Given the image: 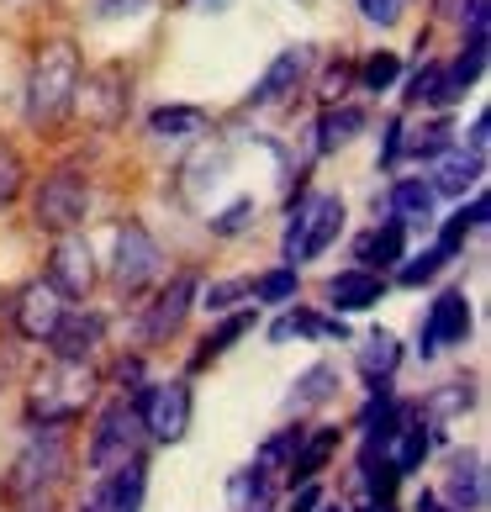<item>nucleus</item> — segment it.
Listing matches in <instances>:
<instances>
[{
	"label": "nucleus",
	"instance_id": "1",
	"mask_svg": "<svg viewBox=\"0 0 491 512\" xmlns=\"http://www.w3.org/2000/svg\"><path fill=\"white\" fill-rule=\"evenodd\" d=\"M74 90H80V53L69 43H48L37 53L32 80H27V122L53 127L74 106Z\"/></svg>",
	"mask_w": 491,
	"mask_h": 512
},
{
	"label": "nucleus",
	"instance_id": "2",
	"mask_svg": "<svg viewBox=\"0 0 491 512\" xmlns=\"http://www.w3.org/2000/svg\"><path fill=\"white\" fill-rule=\"evenodd\" d=\"M338 233H344V201H338V196H301L291 206V222H286V259H291V270L301 259H317Z\"/></svg>",
	"mask_w": 491,
	"mask_h": 512
},
{
	"label": "nucleus",
	"instance_id": "3",
	"mask_svg": "<svg viewBox=\"0 0 491 512\" xmlns=\"http://www.w3.org/2000/svg\"><path fill=\"white\" fill-rule=\"evenodd\" d=\"M96 396V375H90V365H59L48 370L43 381L32 386V423H69V417H80L85 402Z\"/></svg>",
	"mask_w": 491,
	"mask_h": 512
},
{
	"label": "nucleus",
	"instance_id": "4",
	"mask_svg": "<svg viewBox=\"0 0 491 512\" xmlns=\"http://www.w3.org/2000/svg\"><path fill=\"white\" fill-rule=\"evenodd\" d=\"M32 212H37V227H48V233H69V227H80L85 212H90L85 175H74V169L48 175L43 191H37V201H32Z\"/></svg>",
	"mask_w": 491,
	"mask_h": 512
},
{
	"label": "nucleus",
	"instance_id": "5",
	"mask_svg": "<svg viewBox=\"0 0 491 512\" xmlns=\"http://www.w3.org/2000/svg\"><path fill=\"white\" fill-rule=\"evenodd\" d=\"M64 460H69V449H64L59 423H43V433H32V444H27L22 454H16L11 491H16V497H32V491H43L48 481H59Z\"/></svg>",
	"mask_w": 491,
	"mask_h": 512
},
{
	"label": "nucleus",
	"instance_id": "6",
	"mask_svg": "<svg viewBox=\"0 0 491 512\" xmlns=\"http://www.w3.org/2000/svg\"><path fill=\"white\" fill-rule=\"evenodd\" d=\"M132 407H138V423L154 433V439H164V444L185 439V428H191V386H180V381L148 386Z\"/></svg>",
	"mask_w": 491,
	"mask_h": 512
},
{
	"label": "nucleus",
	"instance_id": "7",
	"mask_svg": "<svg viewBox=\"0 0 491 512\" xmlns=\"http://www.w3.org/2000/svg\"><path fill=\"white\" fill-rule=\"evenodd\" d=\"M154 275H159V243L148 238L143 222H122V227H117V264H111L117 291L138 296Z\"/></svg>",
	"mask_w": 491,
	"mask_h": 512
},
{
	"label": "nucleus",
	"instance_id": "8",
	"mask_svg": "<svg viewBox=\"0 0 491 512\" xmlns=\"http://www.w3.org/2000/svg\"><path fill=\"white\" fill-rule=\"evenodd\" d=\"M132 449H138V407H132V402H111L101 412L96 439H90V465H96V470H117V465L132 460Z\"/></svg>",
	"mask_w": 491,
	"mask_h": 512
},
{
	"label": "nucleus",
	"instance_id": "9",
	"mask_svg": "<svg viewBox=\"0 0 491 512\" xmlns=\"http://www.w3.org/2000/svg\"><path fill=\"white\" fill-rule=\"evenodd\" d=\"M196 291H201L196 270H180L175 280H169V286L159 291V301L148 307V317H143V344H164V338H175L185 312H191V301H196Z\"/></svg>",
	"mask_w": 491,
	"mask_h": 512
},
{
	"label": "nucleus",
	"instance_id": "10",
	"mask_svg": "<svg viewBox=\"0 0 491 512\" xmlns=\"http://www.w3.org/2000/svg\"><path fill=\"white\" fill-rule=\"evenodd\" d=\"M48 286L59 291L64 301H85L90 286H96V259H90V243L85 238H59V249L48 259Z\"/></svg>",
	"mask_w": 491,
	"mask_h": 512
},
{
	"label": "nucleus",
	"instance_id": "11",
	"mask_svg": "<svg viewBox=\"0 0 491 512\" xmlns=\"http://www.w3.org/2000/svg\"><path fill=\"white\" fill-rule=\"evenodd\" d=\"M465 333H470V301H465L460 291H444V296L428 307V317H423L418 349H423V359H433L444 344H465Z\"/></svg>",
	"mask_w": 491,
	"mask_h": 512
},
{
	"label": "nucleus",
	"instance_id": "12",
	"mask_svg": "<svg viewBox=\"0 0 491 512\" xmlns=\"http://www.w3.org/2000/svg\"><path fill=\"white\" fill-rule=\"evenodd\" d=\"M101 333H106V322L96 312H64L59 322H53V333H48V349H53L59 365H90Z\"/></svg>",
	"mask_w": 491,
	"mask_h": 512
},
{
	"label": "nucleus",
	"instance_id": "13",
	"mask_svg": "<svg viewBox=\"0 0 491 512\" xmlns=\"http://www.w3.org/2000/svg\"><path fill=\"white\" fill-rule=\"evenodd\" d=\"M11 317H16V328H22L27 338H48V333H53V322L64 317V296L37 280V286H22V291H16Z\"/></svg>",
	"mask_w": 491,
	"mask_h": 512
},
{
	"label": "nucleus",
	"instance_id": "14",
	"mask_svg": "<svg viewBox=\"0 0 491 512\" xmlns=\"http://www.w3.org/2000/svg\"><path fill=\"white\" fill-rule=\"evenodd\" d=\"M307 59H312V53L301 48V43H296V48H286L270 69H264V80L249 90V106H275V101H286L291 90H296V80L307 74Z\"/></svg>",
	"mask_w": 491,
	"mask_h": 512
},
{
	"label": "nucleus",
	"instance_id": "15",
	"mask_svg": "<svg viewBox=\"0 0 491 512\" xmlns=\"http://www.w3.org/2000/svg\"><path fill=\"white\" fill-rule=\"evenodd\" d=\"M143 491H148V465L132 454L127 465L111 470V481H106V491L96 497V507L101 512H143Z\"/></svg>",
	"mask_w": 491,
	"mask_h": 512
},
{
	"label": "nucleus",
	"instance_id": "16",
	"mask_svg": "<svg viewBox=\"0 0 491 512\" xmlns=\"http://www.w3.org/2000/svg\"><path fill=\"white\" fill-rule=\"evenodd\" d=\"M444 491H449V507L455 512H481L486 507V465H481V454H455Z\"/></svg>",
	"mask_w": 491,
	"mask_h": 512
},
{
	"label": "nucleus",
	"instance_id": "17",
	"mask_svg": "<svg viewBox=\"0 0 491 512\" xmlns=\"http://www.w3.org/2000/svg\"><path fill=\"white\" fill-rule=\"evenodd\" d=\"M386 296V275H370V270H344L328 280V301L333 312H365Z\"/></svg>",
	"mask_w": 491,
	"mask_h": 512
},
{
	"label": "nucleus",
	"instance_id": "18",
	"mask_svg": "<svg viewBox=\"0 0 491 512\" xmlns=\"http://www.w3.org/2000/svg\"><path fill=\"white\" fill-rule=\"evenodd\" d=\"M402 243H407V227L402 222H381L375 233H365L360 238V249H354V259H360V270H370V275H386L396 259H402Z\"/></svg>",
	"mask_w": 491,
	"mask_h": 512
},
{
	"label": "nucleus",
	"instance_id": "19",
	"mask_svg": "<svg viewBox=\"0 0 491 512\" xmlns=\"http://www.w3.org/2000/svg\"><path fill=\"white\" fill-rule=\"evenodd\" d=\"M74 101H85V106H101L96 111V122L101 127H111L127 111V90H122V69L111 64V69H101V74H90L85 80V90H74Z\"/></svg>",
	"mask_w": 491,
	"mask_h": 512
},
{
	"label": "nucleus",
	"instance_id": "20",
	"mask_svg": "<svg viewBox=\"0 0 491 512\" xmlns=\"http://www.w3.org/2000/svg\"><path fill=\"white\" fill-rule=\"evenodd\" d=\"M365 127V111L360 106H328L323 122H317V154H333V148H344L360 138Z\"/></svg>",
	"mask_w": 491,
	"mask_h": 512
},
{
	"label": "nucleus",
	"instance_id": "21",
	"mask_svg": "<svg viewBox=\"0 0 491 512\" xmlns=\"http://www.w3.org/2000/svg\"><path fill=\"white\" fill-rule=\"evenodd\" d=\"M391 206H396V222H402V227H428L433 222V185L402 180L391 191Z\"/></svg>",
	"mask_w": 491,
	"mask_h": 512
},
{
	"label": "nucleus",
	"instance_id": "22",
	"mask_svg": "<svg viewBox=\"0 0 491 512\" xmlns=\"http://www.w3.org/2000/svg\"><path fill=\"white\" fill-rule=\"evenodd\" d=\"M333 444H338V428H323V433H312V439H301V449L291 454V486H301V481H312L317 470L328 465V454H333Z\"/></svg>",
	"mask_w": 491,
	"mask_h": 512
},
{
	"label": "nucleus",
	"instance_id": "23",
	"mask_svg": "<svg viewBox=\"0 0 491 512\" xmlns=\"http://www.w3.org/2000/svg\"><path fill=\"white\" fill-rule=\"evenodd\" d=\"M396 359H402V349H396V338H391V333H370L365 344H360V375H365L370 386H381V381H391Z\"/></svg>",
	"mask_w": 491,
	"mask_h": 512
},
{
	"label": "nucleus",
	"instance_id": "24",
	"mask_svg": "<svg viewBox=\"0 0 491 512\" xmlns=\"http://www.w3.org/2000/svg\"><path fill=\"white\" fill-rule=\"evenodd\" d=\"M228 502L233 512H264L270 507V470H238V476L228 481Z\"/></svg>",
	"mask_w": 491,
	"mask_h": 512
},
{
	"label": "nucleus",
	"instance_id": "25",
	"mask_svg": "<svg viewBox=\"0 0 491 512\" xmlns=\"http://www.w3.org/2000/svg\"><path fill=\"white\" fill-rule=\"evenodd\" d=\"M481 180V154H470V148H449L444 164H439V191L444 196H465V185Z\"/></svg>",
	"mask_w": 491,
	"mask_h": 512
},
{
	"label": "nucleus",
	"instance_id": "26",
	"mask_svg": "<svg viewBox=\"0 0 491 512\" xmlns=\"http://www.w3.org/2000/svg\"><path fill=\"white\" fill-rule=\"evenodd\" d=\"M291 333H307V338H344V322L338 317H317V312H291L270 328V344H286Z\"/></svg>",
	"mask_w": 491,
	"mask_h": 512
},
{
	"label": "nucleus",
	"instance_id": "27",
	"mask_svg": "<svg viewBox=\"0 0 491 512\" xmlns=\"http://www.w3.org/2000/svg\"><path fill=\"white\" fill-rule=\"evenodd\" d=\"M148 132L154 138H196V132H206V117L196 106H159L148 117Z\"/></svg>",
	"mask_w": 491,
	"mask_h": 512
},
{
	"label": "nucleus",
	"instance_id": "28",
	"mask_svg": "<svg viewBox=\"0 0 491 512\" xmlns=\"http://www.w3.org/2000/svg\"><path fill=\"white\" fill-rule=\"evenodd\" d=\"M333 386H338V375H333V365H312L307 375L296 381V391H291V412H307V407H323L328 396H333Z\"/></svg>",
	"mask_w": 491,
	"mask_h": 512
},
{
	"label": "nucleus",
	"instance_id": "29",
	"mask_svg": "<svg viewBox=\"0 0 491 512\" xmlns=\"http://www.w3.org/2000/svg\"><path fill=\"white\" fill-rule=\"evenodd\" d=\"M470 227H486V196H476L470 206H460V212L444 222V233H439V254H444V259L460 254V243H465Z\"/></svg>",
	"mask_w": 491,
	"mask_h": 512
},
{
	"label": "nucleus",
	"instance_id": "30",
	"mask_svg": "<svg viewBox=\"0 0 491 512\" xmlns=\"http://www.w3.org/2000/svg\"><path fill=\"white\" fill-rule=\"evenodd\" d=\"M470 402H476V391H470V381H449V386H439L423 402V417L428 423H444V417H460Z\"/></svg>",
	"mask_w": 491,
	"mask_h": 512
},
{
	"label": "nucleus",
	"instance_id": "31",
	"mask_svg": "<svg viewBox=\"0 0 491 512\" xmlns=\"http://www.w3.org/2000/svg\"><path fill=\"white\" fill-rule=\"evenodd\" d=\"M254 328V312H238V317H228V322H222V328L212 333V338H206V349H196V359H191V365L201 370L206 365V359H217V354H228L233 344H238V338L243 333H249Z\"/></svg>",
	"mask_w": 491,
	"mask_h": 512
},
{
	"label": "nucleus",
	"instance_id": "32",
	"mask_svg": "<svg viewBox=\"0 0 491 512\" xmlns=\"http://www.w3.org/2000/svg\"><path fill=\"white\" fill-rule=\"evenodd\" d=\"M449 122H428V127H418L412 138H402V148L412 159H439V154H449Z\"/></svg>",
	"mask_w": 491,
	"mask_h": 512
},
{
	"label": "nucleus",
	"instance_id": "33",
	"mask_svg": "<svg viewBox=\"0 0 491 512\" xmlns=\"http://www.w3.org/2000/svg\"><path fill=\"white\" fill-rule=\"evenodd\" d=\"M301 439H307L301 428H280L275 439L259 449V460H254V465H259V470H280V465H291V454L301 449Z\"/></svg>",
	"mask_w": 491,
	"mask_h": 512
},
{
	"label": "nucleus",
	"instance_id": "34",
	"mask_svg": "<svg viewBox=\"0 0 491 512\" xmlns=\"http://www.w3.org/2000/svg\"><path fill=\"white\" fill-rule=\"evenodd\" d=\"M396 74H402V64H396V53H370V59L360 64V85L381 96V90H391V85H396Z\"/></svg>",
	"mask_w": 491,
	"mask_h": 512
},
{
	"label": "nucleus",
	"instance_id": "35",
	"mask_svg": "<svg viewBox=\"0 0 491 512\" xmlns=\"http://www.w3.org/2000/svg\"><path fill=\"white\" fill-rule=\"evenodd\" d=\"M439 80H444V64H423L418 74L407 80V106H433V96H439Z\"/></svg>",
	"mask_w": 491,
	"mask_h": 512
},
{
	"label": "nucleus",
	"instance_id": "36",
	"mask_svg": "<svg viewBox=\"0 0 491 512\" xmlns=\"http://www.w3.org/2000/svg\"><path fill=\"white\" fill-rule=\"evenodd\" d=\"M249 296H259V301H291L296 296V270H270V275L249 280Z\"/></svg>",
	"mask_w": 491,
	"mask_h": 512
},
{
	"label": "nucleus",
	"instance_id": "37",
	"mask_svg": "<svg viewBox=\"0 0 491 512\" xmlns=\"http://www.w3.org/2000/svg\"><path fill=\"white\" fill-rule=\"evenodd\" d=\"M22 175H27V169H22V154H16V148L0 138V206H6L16 191H22Z\"/></svg>",
	"mask_w": 491,
	"mask_h": 512
},
{
	"label": "nucleus",
	"instance_id": "38",
	"mask_svg": "<svg viewBox=\"0 0 491 512\" xmlns=\"http://www.w3.org/2000/svg\"><path fill=\"white\" fill-rule=\"evenodd\" d=\"M444 264H449V259H444L439 249H423L412 264H402V286H423V280H433V275L444 270Z\"/></svg>",
	"mask_w": 491,
	"mask_h": 512
},
{
	"label": "nucleus",
	"instance_id": "39",
	"mask_svg": "<svg viewBox=\"0 0 491 512\" xmlns=\"http://www.w3.org/2000/svg\"><path fill=\"white\" fill-rule=\"evenodd\" d=\"M238 296H249V280H217V286L206 291V301H201V307H206V312H228Z\"/></svg>",
	"mask_w": 491,
	"mask_h": 512
},
{
	"label": "nucleus",
	"instance_id": "40",
	"mask_svg": "<svg viewBox=\"0 0 491 512\" xmlns=\"http://www.w3.org/2000/svg\"><path fill=\"white\" fill-rule=\"evenodd\" d=\"M360 11H365V22H375V27H391L396 16H402V0H360Z\"/></svg>",
	"mask_w": 491,
	"mask_h": 512
},
{
	"label": "nucleus",
	"instance_id": "41",
	"mask_svg": "<svg viewBox=\"0 0 491 512\" xmlns=\"http://www.w3.org/2000/svg\"><path fill=\"white\" fill-rule=\"evenodd\" d=\"M249 212H254V201H238V206H228L222 217H212V233H238V227L249 222Z\"/></svg>",
	"mask_w": 491,
	"mask_h": 512
},
{
	"label": "nucleus",
	"instance_id": "42",
	"mask_svg": "<svg viewBox=\"0 0 491 512\" xmlns=\"http://www.w3.org/2000/svg\"><path fill=\"white\" fill-rule=\"evenodd\" d=\"M402 138H407V127H402V122H386V143H381V164H391L396 154H402Z\"/></svg>",
	"mask_w": 491,
	"mask_h": 512
},
{
	"label": "nucleus",
	"instance_id": "43",
	"mask_svg": "<svg viewBox=\"0 0 491 512\" xmlns=\"http://www.w3.org/2000/svg\"><path fill=\"white\" fill-rule=\"evenodd\" d=\"M143 11V0H101V22H111V16H138Z\"/></svg>",
	"mask_w": 491,
	"mask_h": 512
},
{
	"label": "nucleus",
	"instance_id": "44",
	"mask_svg": "<svg viewBox=\"0 0 491 512\" xmlns=\"http://www.w3.org/2000/svg\"><path fill=\"white\" fill-rule=\"evenodd\" d=\"M344 85H349V64H338V69H328L323 96H328V101H338V96H344Z\"/></svg>",
	"mask_w": 491,
	"mask_h": 512
},
{
	"label": "nucleus",
	"instance_id": "45",
	"mask_svg": "<svg viewBox=\"0 0 491 512\" xmlns=\"http://www.w3.org/2000/svg\"><path fill=\"white\" fill-rule=\"evenodd\" d=\"M317 502H323V491H317L312 481H301V491H296V497H291V512H312Z\"/></svg>",
	"mask_w": 491,
	"mask_h": 512
},
{
	"label": "nucleus",
	"instance_id": "46",
	"mask_svg": "<svg viewBox=\"0 0 491 512\" xmlns=\"http://www.w3.org/2000/svg\"><path fill=\"white\" fill-rule=\"evenodd\" d=\"M486 127H491V117L481 111V117H476V127H470V154H481V159H486Z\"/></svg>",
	"mask_w": 491,
	"mask_h": 512
},
{
	"label": "nucleus",
	"instance_id": "47",
	"mask_svg": "<svg viewBox=\"0 0 491 512\" xmlns=\"http://www.w3.org/2000/svg\"><path fill=\"white\" fill-rule=\"evenodd\" d=\"M412 512H455V507H444L439 497H428V491H423V497H418V507H412Z\"/></svg>",
	"mask_w": 491,
	"mask_h": 512
},
{
	"label": "nucleus",
	"instance_id": "48",
	"mask_svg": "<svg viewBox=\"0 0 491 512\" xmlns=\"http://www.w3.org/2000/svg\"><path fill=\"white\" fill-rule=\"evenodd\" d=\"M323 512H344V507H323Z\"/></svg>",
	"mask_w": 491,
	"mask_h": 512
}]
</instances>
